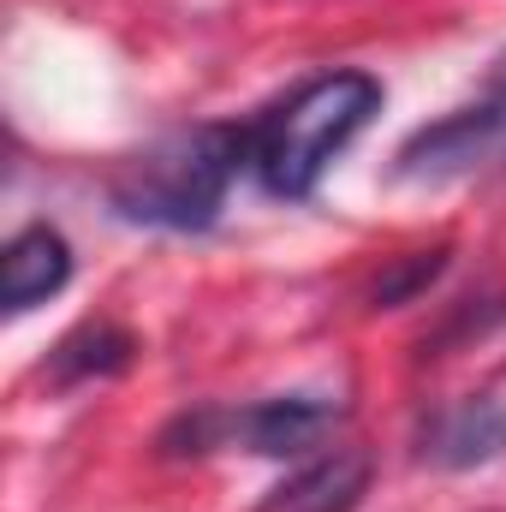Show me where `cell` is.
Segmentation results:
<instances>
[{"label":"cell","mask_w":506,"mask_h":512,"mask_svg":"<svg viewBox=\"0 0 506 512\" xmlns=\"http://www.w3.org/2000/svg\"><path fill=\"white\" fill-rule=\"evenodd\" d=\"M489 173H506V78L489 84V96L417 126L393 149L399 185H465Z\"/></svg>","instance_id":"4"},{"label":"cell","mask_w":506,"mask_h":512,"mask_svg":"<svg viewBox=\"0 0 506 512\" xmlns=\"http://www.w3.org/2000/svg\"><path fill=\"white\" fill-rule=\"evenodd\" d=\"M376 459L364 447H322L316 459H304L286 483L268 489V501L256 512H358L370 495Z\"/></svg>","instance_id":"6"},{"label":"cell","mask_w":506,"mask_h":512,"mask_svg":"<svg viewBox=\"0 0 506 512\" xmlns=\"http://www.w3.org/2000/svg\"><path fill=\"white\" fill-rule=\"evenodd\" d=\"M239 173H251V120H203L126 155L108 179V209L155 233H215Z\"/></svg>","instance_id":"1"},{"label":"cell","mask_w":506,"mask_h":512,"mask_svg":"<svg viewBox=\"0 0 506 512\" xmlns=\"http://www.w3.org/2000/svg\"><path fill=\"white\" fill-rule=\"evenodd\" d=\"M66 280H72V245L54 221H30L6 239L0 251V310L6 316L48 304L54 292H66Z\"/></svg>","instance_id":"7"},{"label":"cell","mask_w":506,"mask_h":512,"mask_svg":"<svg viewBox=\"0 0 506 512\" xmlns=\"http://www.w3.org/2000/svg\"><path fill=\"white\" fill-rule=\"evenodd\" d=\"M387 102L376 72L364 66H334L322 78H304L292 96L262 108L251 120V173L274 203H310L322 173L334 167L340 149L370 126Z\"/></svg>","instance_id":"2"},{"label":"cell","mask_w":506,"mask_h":512,"mask_svg":"<svg viewBox=\"0 0 506 512\" xmlns=\"http://www.w3.org/2000/svg\"><path fill=\"white\" fill-rule=\"evenodd\" d=\"M346 423V405L328 393H274L251 405H191L161 423V459H209V453H256V459H304Z\"/></svg>","instance_id":"3"},{"label":"cell","mask_w":506,"mask_h":512,"mask_svg":"<svg viewBox=\"0 0 506 512\" xmlns=\"http://www.w3.org/2000/svg\"><path fill=\"white\" fill-rule=\"evenodd\" d=\"M447 245H435V251H411L399 256V262H387L376 274V286H370V310H399V304H417L441 274H447Z\"/></svg>","instance_id":"9"},{"label":"cell","mask_w":506,"mask_h":512,"mask_svg":"<svg viewBox=\"0 0 506 512\" xmlns=\"http://www.w3.org/2000/svg\"><path fill=\"white\" fill-rule=\"evenodd\" d=\"M506 453V399L495 393H471L453 399L441 411H429V423L417 429V459L435 471H477Z\"/></svg>","instance_id":"5"},{"label":"cell","mask_w":506,"mask_h":512,"mask_svg":"<svg viewBox=\"0 0 506 512\" xmlns=\"http://www.w3.org/2000/svg\"><path fill=\"white\" fill-rule=\"evenodd\" d=\"M131 364H137V334H131V328H120V322H84V328H72V334L48 352L42 382L60 387V393H72V387L114 382V376H126Z\"/></svg>","instance_id":"8"}]
</instances>
